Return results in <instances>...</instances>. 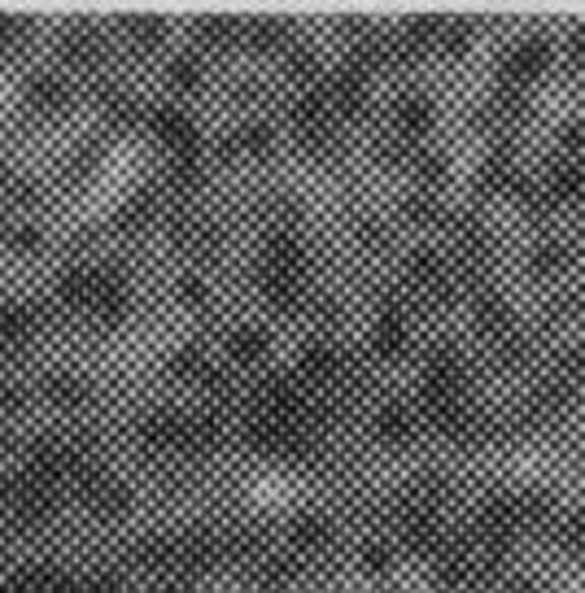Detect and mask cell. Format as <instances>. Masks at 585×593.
<instances>
[{"label": "cell", "instance_id": "obj_1", "mask_svg": "<svg viewBox=\"0 0 585 593\" xmlns=\"http://www.w3.org/2000/svg\"><path fill=\"white\" fill-rule=\"evenodd\" d=\"M516 506H520V524H546V519H555V498L551 493H542V489L516 498Z\"/></svg>", "mask_w": 585, "mask_h": 593}, {"label": "cell", "instance_id": "obj_2", "mask_svg": "<svg viewBox=\"0 0 585 593\" xmlns=\"http://www.w3.org/2000/svg\"><path fill=\"white\" fill-rule=\"evenodd\" d=\"M568 266V249L559 245V240H542V245L533 249V275H555Z\"/></svg>", "mask_w": 585, "mask_h": 593}, {"label": "cell", "instance_id": "obj_3", "mask_svg": "<svg viewBox=\"0 0 585 593\" xmlns=\"http://www.w3.org/2000/svg\"><path fill=\"white\" fill-rule=\"evenodd\" d=\"M376 432L385 441H402L411 432V419H407V410L402 406H389V410H380V419H376Z\"/></svg>", "mask_w": 585, "mask_h": 593}, {"label": "cell", "instance_id": "obj_4", "mask_svg": "<svg viewBox=\"0 0 585 593\" xmlns=\"http://www.w3.org/2000/svg\"><path fill=\"white\" fill-rule=\"evenodd\" d=\"M428 118H433V110H428V101H420V96H411V101L398 105V123L407 127V131L428 127Z\"/></svg>", "mask_w": 585, "mask_h": 593}, {"label": "cell", "instance_id": "obj_5", "mask_svg": "<svg viewBox=\"0 0 585 593\" xmlns=\"http://www.w3.org/2000/svg\"><path fill=\"white\" fill-rule=\"evenodd\" d=\"M559 546H564V550L572 554V559H581V563H585V515L568 519L564 532H559Z\"/></svg>", "mask_w": 585, "mask_h": 593}, {"label": "cell", "instance_id": "obj_6", "mask_svg": "<svg viewBox=\"0 0 585 593\" xmlns=\"http://www.w3.org/2000/svg\"><path fill=\"white\" fill-rule=\"evenodd\" d=\"M533 402H537L533 410H537V415H542V419H546V415H559V410H564V406H568V393H564V389H559V384H551V389H542V393H537V397H533Z\"/></svg>", "mask_w": 585, "mask_h": 593}, {"label": "cell", "instance_id": "obj_7", "mask_svg": "<svg viewBox=\"0 0 585 593\" xmlns=\"http://www.w3.org/2000/svg\"><path fill=\"white\" fill-rule=\"evenodd\" d=\"M559 144H564V153L577 162V157H585V123H568L564 136H559Z\"/></svg>", "mask_w": 585, "mask_h": 593}, {"label": "cell", "instance_id": "obj_8", "mask_svg": "<svg viewBox=\"0 0 585 593\" xmlns=\"http://www.w3.org/2000/svg\"><path fill=\"white\" fill-rule=\"evenodd\" d=\"M262 345H267V341H262V336H258L254 328H245V332L232 341V354H241V358H258V354H262Z\"/></svg>", "mask_w": 585, "mask_h": 593}, {"label": "cell", "instance_id": "obj_9", "mask_svg": "<svg viewBox=\"0 0 585 593\" xmlns=\"http://www.w3.org/2000/svg\"><path fill=\"white\" fill-rule=\"evenodd\" d=\"M568 66H585V27H577L568 40Z\"/></svg>", "mask_w": 585, "mask_h": 593}, {"label": "cell", "instance_id": "obj_10", "mask_svg": "<svg viewBox=\"0 0 585 593\" xmlns=\"http://www.w3.org/2000/svg\"><path fill=\"white\" fill-rule=\"evenodd\" d=\"M568 375H572V380H585V345H577L568 354Z\"/></svg>", "mask_w": 585, "mask_h": 593}, {"label": "cell", "instance_id": "obj_11", "mask_svg": "<svg viewBox=\"0 0 585 593\" xmlns=\"http://www.w3.org/2000/svg\"><path fill=\"white\" fill-rule=\"evenodd\" d=\"M572 310H585V288L577 293V301H572Z\"/></svg>", "mask_w": 585, "mask_h": 593}]
</instances>
